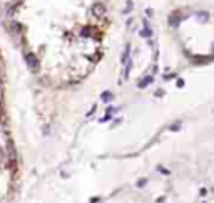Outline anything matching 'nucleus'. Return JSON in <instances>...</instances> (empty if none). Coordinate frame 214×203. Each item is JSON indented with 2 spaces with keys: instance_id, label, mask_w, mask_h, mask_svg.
I'll list each match as a JSON object with an SVG mask.
<instances>
[{
  "instance_id": "3",
  "label": "nucleus",
  "mask_w": 214,
  "mask_h": 203,
  "mask_svg": "<svg viewBox=\"0 0 214 203\" xmlns=\"http://www.w3.org/2000/svg\"><path fill=\"white\" fill-rule=\"evenodd\" d=\"M129 54H131V46H125L124 54H122V59H120V62H122V64H125V66H127V64L131 62V61H129Z\"/></svg>"
},
{
  "instance_id": "1",
  "label": "nucleus",
  "mask_w": 214,
  "mask_h": 203,
  "mask_svg": "<svg viewBox=\"0 0 214 203\" xmlns=\"http://www.w3.org/2000/svg\"><path fill=\"white\" fill-rule=\"evenodd\" d=\"M25 62H27V66H29V69H32V71H37V69H39V59H37L34 54H27Z\"/></svg>"
},
{
  "instance_id": "11",
  "label": "nucleus",
  "mask_w": 214,
  "mask_h": 203,
  "mask_svg": "<svg viewBox=\"0 0 214 203\" xmlns=\"http://www.w3.org/2000/svg\"><path fill=\"white\" fill-rule=\"evenodd\" d=\"M177 86H179V87H183V86H184V81H183V79H179V81H177Z\"/></svg>"
},
{
  "instance_id": "8",
  "label": "nucleus",
  "mask_w": 214,
  "mask_h": 203,
  "mask_svg": "<svg viewBox=\"0 0 214 203\" xmlns=\"http://www.w3.org/2000/svg\"><path fill=\"white\" fill-rule=\"evenodd\" d=\"M141 35H142V37H151V35H152V32H151V29H149V27H146V29H142V32H141Z\"/></svg>"
},
{
  "instance_id": "5",
  "label": "nucleus",
  "mask_w": 214,
  "mask_h": 203,
  "mask_svg": "<svg viewBox=\"0 0 214 203\" xmlns=\"http://www.w3.org/2000/svg\"><path fill=\"white\" fill-rule=\"evenodd\" d=\"M179 20H181V19H179L177 15H171V19H169V24H171L172 27H177L179 25Z\"/></svg>"
},
{
  "instance_id": "9",
  "label": "nucleus",
  "mask_w": 214,
  "mask_h": 203,
  "mask_svg": "<svg viewBox=\"0 0 214 203\" xmlns=\"http://www.w3.org/2000/svg\"><path fill=\"white\" fill-rule=\"evenodd\" d=\"M80 35H82V37L90 35V29H89V27H85V29H82V32H80Z\"/></svg>"
},
{
  "instance_id": "6",
  "label": "nucleus",
  "mask_w": 214,
  "mask_h": 203,
  "mask_svg": "<svg viewBox=\"0 0 214 203\" xmlns=\"http://www.w3.org/2000/svg\"><path fill=\"white\" fill-rule=\"evenodd\" d=\"M152 82V77H151V76H149V77H144V79H142V81H141V82H139V87H146V86H147V84H151Z\"/></svg>"
},
{
  "instance_id": "10",
  "label": "nucleus",
  "mask_w": 214,
  "mask_h": 203,
  "mask_svg": "<svg viewBox=\"0 0 214 203\" xmlns=\"http://www.w3.org/2000/svg\"><path fill=\"white\" fill-rule=\"evenodd\" d=\"M146 183H147V180H146V178H142V180H139V181H137V186L142 188L144 185H146Z\"/></svg>"
},
{
  "instance_id": "2",
  "label": "nucleus",
  "mask_w": 214,
  "mask_h": 203,
  "mask_svg": "<svg viewBox=\"0 0 214 203\" xmlns=\"http://www.w3.org/2000/svg\"><path fill=\"white\" fill-rule=\"evenodd\" d=\"M92 12H94L95 17H102L105 14V5H102V4H95V5L92 7Z\"/></svg>"
},
{
  "instance_id": "7",
  "label": "nucleus",
  "mask_w": 214,
  "mask_h": 203,
  "mask_svg": "<svg viewBox=\"0 0 214 203\" xmlns=\"http://www.w3.org/2000/svg\"><path fill=\"white\" fill-rule=\"evenodd\" d=\"M112 92H109V91H105V92H102V101H105V103H109V101H112Z\"/></svg>"
},
{
  "instance_id": "4",
  "label": "nucleus",
  "mask_w": 214,
  "mask_h": 203,
  "mask_svg": "<svg viewBox=\"0 0 214 203\" xmlns=\"http://www.w3.org/2000/svg\"><path fill=\"white\" fill-rule=\"evenodd\" d=\"M9 29H10L12 34H19L22 27H20V24H17V22H10V24H9Z\"/></svg>"
}]
</instances>
